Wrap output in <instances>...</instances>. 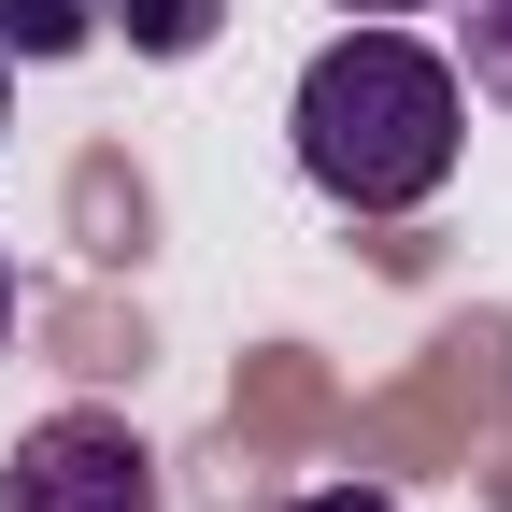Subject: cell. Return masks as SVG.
I'll return each instance as SVG.
<instances>
[{"mask_svg":"<svg viewBox=\"0 0 512 512\" xmlns=\"http://www.w3.org/2000/svg\"><path fill=\"white\" fill-rule=\"evenodd\" d=\"M456 86L512 114V0H456Z\"/></svg>","mask_w":512,"mask_h":512,"instance_id":"cell-4","label":"cell"},{"mask_svg":"<svg viewBox=\"0 0 512 512\" xmlns=\"http://www.w3.org/2000/svg\"><path fill=\"white\" fill-rule=\"evenodd\" d=\"M0 342H15V256H0Z\"/></svg>","mask_w":512,"mask_h":512,"instance_id":"cell-8","label":"cell"},{"mask_svg":"<svg viewBox=\"0 0 512 512\" xmlns=\"http://www.w3.org/2000/svg\"><path fill=\"white\" fill-rule=\"evenodd\" d=\"M100 29H128V57H200L228 29V0H100Z\"/></svg>","mask_w":512,"mask_h":512,"instance_id":"cell-3","label":"cell"},{"mask_svg":"<svg viewBox=\"0 0 512 512\" xmlns=\"http://www.w3.org/2000/svg\"><path fill=\"white\" fill-rule=\"evenodd\" d=\"M100 0H0V57H86Z\"/></svg>","mask_w":512,"mask_h":512,"instance_id":"cell-5","label":"cell"},{"mask_svg":"<svg viewBox=\"0 0 512 512\" xmlns=\"http://www.w3.org/2000/svg\"><path fill=\"white\" fill-rule=\"evenodd\" d=\"M328 15H427V0H328Z\"/></svg>","mask_w":512,"mask_h":512,"instance_id":"cell-7","label":"cell"},{"mask_svg":"<svg viewBox=\"0 0 512 512\" xmlns=\"http://www.w3.org/2000/svg\"><path fill=\"white\" fill-rule=\"evenodd\" d=\"M0 512H171V484L128 413H43L0 456Z\"/></svg>","mask_w":512,"mask_h":512,"instance_id":"cell-2","label":"cell"},{"mask_svg":"<svg viewBox=\"0 0 512 512\" xmlns=\"http://www.w3.org/2000/svg\"><path fill=\"white\" fill-rule=\"evenodd\" d=\"M285 512H399L384 484H313V498H285Z\"/></svg>","mask_w":512,"mask_h":512,"instance_id":"cell-6","label":"cell"},{"mask_svg":"<svg viewBox=\"0 0 512 512\" xmlns=\"http://www.w3.org/2000/svg\"><path fill=\"white\" fill-rule=\"evenodd\" d=\"M285 143L313 171V200H342V214H413L456 185V143H470V86H456V57L413 43V29H342L328 57L299 72L285 100Z\"/></svg>","mask_w":512,"mask_h":512,"instance_id":"cell-1","label":"cell"}]
</instances>
